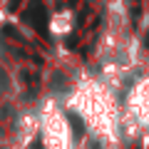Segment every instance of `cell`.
I'll return each mask as SVG.
<instances>
[{"instance_id":"obj_1","label":"cell","mask_w":149,"mask_h":149,"mask_svg":"<svg viewBox=\"0 0 149 149\" xmlns=\"http://www.w3.org/2000/svg\"><path fill=\"white\" fill-rule=\"evenodd\" d=\"M22 20L30 22L37 32H45V30H47V13H45L42 0H30V5L25 8V13H22Z\"/></svg>"},{"instance_id":"obj_2","label":"cell","mask_w":149,"mask_h":149,"mask_svg":"<svg viewBox=\"0 0 149 149\" xmlns=\"http://www.w3.org/2000/svg\"><path fill=\"white\" fill-rule=\"evenodd\" d=\"M67 119H70V127H72L74 137H82V134H85V124H82V119L77 117L74 112H70V114H67Z\"/></svg>"},{"instance_id":"obj_3","label":"cell","mask_w":149,"mask_h":149,"mask_svg":"<svg viewBox=\"0 0 149 149\" xmlns=\"http://www.w3.org/2000/svg\"><path fill=\"white\" fill-rule=\"evenodd\" d=\"M30 149H42V139H35V142H32V147Z\"/></svg>"},{"instance_id":"obj_4","label":"cell","mask_w":149,"mask_h":149,"mask_svg":"<svg viewBox=\"0 0 149 149\" xmlns=\"http://www.w3.org/2000/svg\"><path fill=\"white\" fill-rule=\"evenodd\" d=\"M20 3H22V0H13V3H10V10H17V8H20Z\"/></svg>"},{"instance_id":"obj_5","label":"cell","mask_w":149,"mask_h":149,"mask_svg":"<svg viewBox=\"0 0 149 149\" xmlns=\"http://www.w3.org/2000/svg\"><path fill=\"white\" fill-rule=\"evenodd\" d=\"M144 45H147V47H149V32H147V37H144Z\"/></svg>"}]
</instances>
